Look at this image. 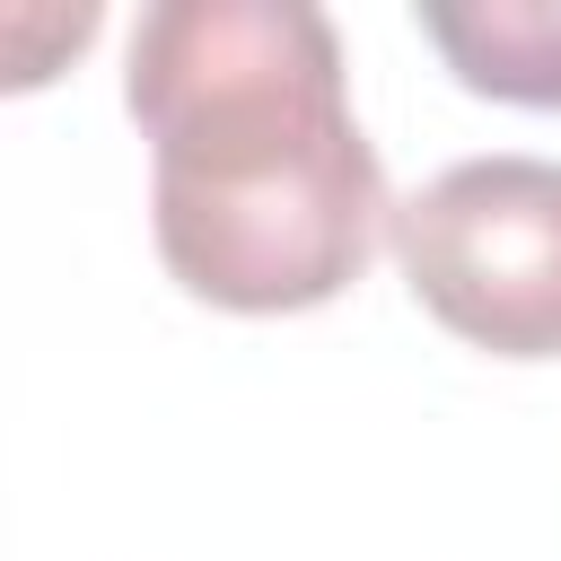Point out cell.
Listing matches in <instances>:
<instances>
[{"label":"cell","mask_w":561,"mask_h":561,"mask_svg":"<svg viewBox=\"0 0 561 561\" xmlns=\"http://www.w3.org/2000/svg\"><path fill=\"white\" fill-rule=\"evenodd\" d=\"M123 105L149 131L167 272L237 316L324 307L359 280L386 175L342 96V35L307 0H158Z\"/></svg>","instance_id":"obj_1"},{"label":"cell","mask_w":561,"mask_h":561,"mask_svg":"<svg viewBox=\"0 0 561 561\" xmlns=\"http://www.w3.org/2000/svg\"><path fill=\"white\" fill-rule=\"evenodd\" d=\"M412 298L500 359L561 351V158H465L394 202Z\"/></svg>","instance_id":"obj_2"},{"label":"cell","mask_w":561,"mask_h":561,"mask_svg":"<svg viewBox=\"0 0 561 561\" xmlns=\"http://www.w3.org/2000/svg\"><path fill=\"white\" fill-rule=\"evenodd\" d=\"M447 70L508 105H561V0H421Z\"/></svg>","instance_id":"obj_3"}]
</instances>
